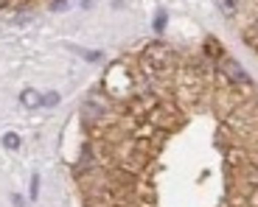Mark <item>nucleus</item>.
Returning a JSON list of instances; mask_svg holds the SVG:
<instances>
[{"mask_svg":"<svg viewBox=\"0 0 258 207\" xmlns=\"http://www.w3.org/2000/svg\"><path fill=\"white\" fill-rule=\"evenodd\" d=\"M42 104H45V107H53V104H59V92H48V95L42 98Z\"/></svg>","mask_w":258,"mask_h":207,"instance_id":"1a4fd4ad","label":"nucleus"},{"mask_svg":"<svg viewBox=\"0 0 258 207\" xmlns=\"http://www.w3.org/2000/svg\"><path fill=\"white\" fill-rule=\"evenodd\" d=\"M53 12H64V9H68V0H53Z\"/></svg>","mask_w":258,"mask_h":207,"instance_id":"9b49d317","label":"nucleus"},{"mask_svg":"<svg viewBox=\"0 0 258 207\" xmlns=\"http://www.w3.org/2000/svg\"><path fill=\"white\" fill-rule=\"evenodd\" d=\"M3 146H6L9 151H17L20 149V137L14 135V132H6V135H3Z\"/></svg>","mask_w":258,"mask_h":207,"instance_id":"423d86ee","label":"nucleus"},{"mask_svg":"<svg viewBox=\"0 0 258 207\" xmlns=\"http://www.w3.org/2000/svg\"><path fill=\"white\" fill-rule=\"evenodd\" d=\"M28 196H31V201L39 196V174H31V190H28Z\"/></svg>","mask_w":258,"mask_h":207,"instance_id":"6e6552de","label":"nucleus"},{"mask_svg":"<svg viewBox=\"0 0 258 207\" xmlns=\"http://www.w3.org/2000/svg\"><path fill=\"white\" fill-rule=\"evenodd\" d=\"M12 201H14V204H17V207H26V201L20 199V196H12Z\"/></svg>","mask_w":258,"mask_h":207,"instance_id":"f8f14e48","label":"nucleus"},{"mask_svg":"<svg viewBox=\"0 0 258 207\" xmlns=\"http://www.w3.org/2000/svg\"><path fill=\"white\" fill-rule=\"evenodd\" d=\"M244 42L258 53V20H255V23H250V26L244 28Z\"/></svg>","mask_w":258,"mask_h":207,"instance_id":"20e7f679","label":"nucleus"},{"mask_svg":"<svg viewBox=\"0 0 258 207\" xmlns=\"http://www.w3.org/2000/svg\"><path fill=\"white\" fill-rule=\"evenodd\" d=\"M155 28H157V31H163V28H166V12H157V20H155Z\"/></svg>","mask_w":258,"mask_h":207,"instance_id":"9d476101","label":"nucleus"},{"mask_svg":"<svg viewBox=\"0 0 258 207\" xmlns=\"http://www.w3.org/2000/svg\"><path fill=\"white\" fill-rule=\"evenodd\" d=\"M216 6H219V12L230 20V17H236V12H239V0H216Z\"/></svg>","mask_w":258,"mask_h":207,"instance_id":"39448f33","label":"nucleus"},{"mask_svg":"<svg viewBox=\"0 0 258 207\" xmlns=\"http://www.w3.org/2000/svg\"><path fill=\"white\" fill-rule=\"evenodd\" d=\"M205 53L208 56H222V45H216V39H205Z\"/></svg>","mask_w":258,"mask_h":207,"instance_id":"0eeeda50","label":"nucleus"},{"mask_svg":"<svg viewBox=\"0 0 258 207\" xmlns=\"http://www.w3.org/2000/svg\"><path fill=\"white\" fill-rule=\"evenodd\" d=\"M20 104H23L26 110H34V107H39V104H42V98H39L37 90H23V95H20Z\"/></svg>","mask_w":258,"mask_h":207,"instance_id":"7ed1b4c3","label":"nucleus"},{"mask_svg":"<svg viewBox=\"0 0 258 207\" xmlns=\"http://www.w3.org/2000/svg\"><path fill=\"white\" fill-rule=\"evenodd\" d=\"M222 73L227 76V81H230V84L250 87V76H247V70L239 65V62H233V59H225V62H222Z\"/></svg>","mask_w":258,"mask_h":207,"instance_id":"f03ea898","label":"nucleus"},{"mask_svg":"<svg viewBox=\"0 0 258 207\" xmlns=\"http://www.w3.org/2000/svg\"><path fill=\"white\" fill-rule=\"evenodd\" d=\"M6 3H9V0H0V9H3V6H6Z\"/></svg>","mask_w":258,"mask_h":207,"instance_id":"ddd939ff","label":"nucleus"},{"mask_svg":"<svg viewBox=\"0 0 258 207\" xmlns=\"http://www.w3.org/2000/svg\"><path fill=\"white\" fill-rule=\"evenodd\" d=\"M171 65H174V51L166 42L146 45V51H143V67L149 73H166V70H171Z\"/></svg>","mask_w":258,"mask_h":207,"instance_id":"f257e3e1","label":"nucleus"}]
</instances>
